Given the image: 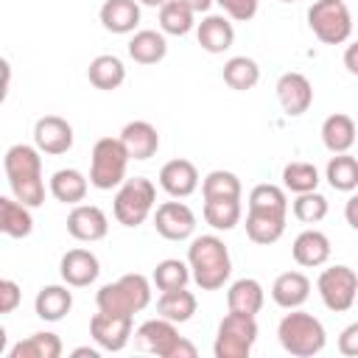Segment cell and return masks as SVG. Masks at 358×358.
<instances>
[{
  "label": "cell",
  "mask_w": 358,
  "mask_h": 358,
  "mask_svg": "<svg viewBox=\"0 0 358 358\" xmlns=\"http://www.w3.org/2000/svg\"><path fill=\"white\" fill-rule=\"evenodd\" d=\"M42 151L36 145L17 143L6 151L3 168L8 176V187L14 199H20L28 207H39L45 201V182H42Z\"/></svg>",
  "instance_id": "1"
},
{
  "label": "cell",
  "mask_w": 358,
  "mask_h": 358,
  "mask_svg": "<svg viewBox=\"0 0 358 358\" xmlns=\"http://www.w3.org/2000/svg\"><path fill=\"white\" fill-rule=\"evenodd\" d=\"M187 263L193 271V282L201 291H218L232 274L229 249L218 235L193 238L187 246Z\"/></svg>",
  "instance_id": "2"
},
{
  "label": "cell",
  "mask_w": 358,
  "mask_h": 358,
  "mask_svg": "<svg viewBox=\"0 0 358 358\" xmlns=\"http://www.w3.org/2000/svg\"><path fill=\"white\" fill-rule=\"evenodd\" d=\"M277 338L282 344L285 352L296 355V358H313L324 350L327 344V333H324V324L313 316V313H305L299 308H294L291 313H285L277 324Z\"/></svg>",
  "instance_id": "3"
},
{
  "label": "cell",
  "mask_w": 358,
  "mask_h": 358,
  "mask_svg": "<svg viewBox=\"0 0 358 358\" xmlns=\"http://www.w3.org/2000/svg\"><path fill=\"white\" fill-rule=\"evenodd\" d=\"M151 302V282L143 274H123L115 282L101 285L95 305L103 313H120V316H134L140 310H145Z\"/></svg>",
  "instance_id": "4"
},
{
  "label": "cell",
  "mask_w": 358,
  "mask_h": 358,
  "mask_svg": "<svg viewBox=\"0 0 358 358\" xmlns=\"http://www.w3.org/2000/svg\"><path fill=\"white\" fill-rule=\"evenodd\" d=\"M129 151L120 137H101L92 145V159H90V185L98 190H112L126 182V165H129Z\"/></svg>",
  "instance_id": "5"
},
{
  "label": "cell",
  "mask_w": 358,
  "mask_h": 358,
  "mask_svg": "<svg viewBox=\"0 0 358 358\" xmlns=\"http://www.w3.org/2000/svg\"><path fill=\"white\" fill-rule=\"evenodd\" d=\"M154 204H157L154 182L145 179V176H134V179H126L117 187L115 201H112V213H115L117 224L131 229V227H140L154 213Z\"/></svg>",
  "instance_id": "6"
},
{
  "label": "cell",
  "mask_w": 358,
  "mask_h": 358,
  "mask_svg": "<svg viewBox=\"0 0 358 358\" xmlns=\"http://www.w3.org/2000/svg\"><path fill=\"white\" fill-rule=\"evenodd\" d=\"M308 25L324 45H341L352 34V14L344 0H313L308 8Z\"/></svg>",
  "instance_id": "7"
},
{
  "label": "cell",
  "mask_w": 358,
  "mask_h": 358,
  "mask_svg": "<svg viewBox=\"0 0 358 358\" xmlns=\"http://www.w3.org/2000/svg\"><path fill=\"white\" fill-rule=\"evenodd\" d=\"M255 341H257V322H255V316L229 310L221 319V324H218L213 352H215V358H249Z\"/></svg>",
  "instance_id": "8"
},
{
  "label": "cell",
  "mask_w": 358,
  "mask_h": 358,
  "mask_svg": "<svg viewBox=\"0 0 358 358\" xmlns=\"http://www.w3.org/2000/svg\"><path fill=\"white\" fill-rule=\"evenodd\" d=\"M316 288H319V296L327 310L344 313L358 299V274L350 266H330L319 274Z\"/></svg>",
  "instance_id": "9"
},
{
  "label": "cell",
  "mask_w": 358,
  "mask_h": 358,
  "mask_svg": "<svg viewBox=\"0 0 358 358\" xmlns=\"http://www.w3.org/2000/svg\"><path fill=\"white\" fill-rule=\"evenodd\" d=\"M179 341H182V336H179V330H176V322L162 319V316L148 319V322H143V324L134 330V344H137L140 350H145V352L159 355V358H173Z\"/></svg>",
  "instance_id": "10"
},
{
  "label": "cell",
  "mask_w": 358,
  "mask_h": 358,
  "mask_svg": "<svg viewBox=\"0 0 358 358\" xmlns=\"http://www.w3.org/2000/svg\"><path fill=\"white\" fill-rule=\"evenodd\" d=\"M131 327H134V316H120V313H103L98 310L90 319V336L101 350L117 352L129 344L131 338Z\"/></svg>",
  "instance_id": "11"
},
{
  "label": "cell",
  "mask_w": 358,
  "mask_h": 358,
  "mask_svg": "<svg viewBox=\"0 0 358 358\" xmlns=\"http://www.w3.org/2000/svg\"><path fill=\"white\" fill-rule=\"evenodd\" d=\"M154 229L165 241H187L196 232V215L185 201H162L154 210Z\"/></svg>",
  "instance_id": "12"
},
{
  "label": "cell",
  "mask_w": 358,
  "mask_h": 358,
  "mask_svg": "<svg viewBox=\"0 0 358 358\" xmlns=\"http://www.w3.org/2000/svg\"><path fill=\"white\" fill-rule=\"evenodd\" d=\"M67 232L76 241L84 243H95L101 238H106L109 232V218L98 204H73L70 215H67Z\"/></svg>",
  "instance_id": "13"
},
{
  "label": "cell",
  "mask_w": 358,
  "mask_h": 358,
  "mask_svg": "<svg viewBox=\"0 0 358 358\" xmlns=\"http://www.w3.org/2000/svg\"><path fill=\"white\" fill-rule=\"evenodd\" d=\"M34 145L42 154H64L73 148V126L59 115H45L34 123Z\"/></svg>",
  "instance_id": "14"
},
{
  "label": "cell",
  "mask_w": 358,
  "mask_h": 358,
  "mask_svg": "<svg viewBox=\"0 0 358 358\" xmlns=\"http://www.w3.org/2000/svg\"><path fill=\"white\" fill-rule=\"evenodd\" d=\"M274 90H277L280 106L291 117L305 115L310 109V103H313V87H310V81L302 73H282L277 78V87Z\"/></svg>",
  "instance_id": "15"
},
{
  "label": "cell",
  "mask_w": 358,
  "mask_h": 358,
  "mask_svg": "<svg viewBox=\"0 0 358 358\" xmlns=\"http://www.w3.org/2000/svg\"><path fill=\"white\" fill-rule=\"evenodd\" d=\"M59 274L70 288H84V285H92L98 280L101 263L90 249H70L62 255Z\"/></svg>",
  "instance_id": "16"
},
{
  "label": "cell",
  "mask_w": 358,
  "mask_h": 358,
  "mask_svg": "<svg viewBox=\"0 0 358 358\" xmlns=\"http://www.w3.org/2000/svg\"><path fill=\"white\" fill-rule=\"evenodd\" d=\"M159 187L173 199H187L199 187V171L190 159H171L159 168Z\"/></svg>",
  "instance_id": "17"
},
{
  "label": "cell",
  "mask_w": 358,
  "mask_h": 358,
  "mask_svg": "<svg viewBox=\"0 0 358 358\" xmlns=\"http://www.w3.org/2000/svg\"><path fill=\"white\" fill-rule=\"evenodd\" d=\"M291 255L299 266L305 268H316V266H324L330 260V238L319 229H305L294 238L291 243Z\"/></svg>",
  "instance_id": "18"
},
{
  "label": "cell",
  "mask_w": 358,
  "mask_h": 358,
  "mask_svg": "<svg viewBox=\"0 0 358 358\" xmlns=\"http://www.w3.org/2000/svg\"><path fill=\"white\" fill-rule=\"evenodd\" d=\"M196 39L207 53H224L232 48L235 42V28L227 17L221 14H207L199 25H196Z\"/></svg>",
  "instance_id": "19"
},
{
  "label": "cell",
  "mask_w": 358,
  "mask_h": 358,
  "mask_svg": "<svg viewBox=\"0 0 358 358\" xmlns=\"http://www.w3.org/2000/svg\"><path fill=\"white\" fill-rule=\"evenodd\" d=\"M120 140H123L129 157L131 159H140V162L143 159H151L157 154V148H159V134H157V129L148 120H131V123H126L123 131H120Z\"/></svg>",
  "instance_id": "20"
},
{
  "label": "cell",
  "mask_w": 358,
  "mask_h": 358,
  "mask_svg": "<svg viewBox=\"0 0 358 358\" xmlns=\"http://www.w3.org/2000/svg\"><path fill=\"white\" fill-rule=\"evenodd\" d=\"M101 25L112 34H131L140 25V3L137 0H106L98 11Z\"/></svg>",
  "instance_id": "21"
},
{
  "label": "cell",
  "mask_w": 358,
  "mask_h": 358,
  "mask_svg": "<svg viewBox=\"0 0 358 358\" xmlns=\"http://www.w3.org/2000/svg\"><path fill=\"white\" fill-rule=\"evenodd\" d=\"M355 137H358V126H355V120L350 115L336 112V115L324 117V123H322V143H324V148L330 154L350 151L352 143H355Z\"/></svg>",
  "instance_id": "22"
},
{
  "label": "cell",
  "mask_w": 358,
  "mask_h": 358,
  "mask_svg": "<svg viewBox=\"0 0 358 358\" xmlns=\"http://www.w3.org/2000/svg\"><path fill=\"white\" fill-rule=\"evenodd\" d=\"M308 296H310V280L302 271H282L271 285V299L285 310L299 308Z\"/></svg>",
  "instance_id": "23"
},
{
  "label": "cell",
  "mask_w": 358,
  "mask_h": 358,
  "mask_svg": "<svg viewBox=\"0 0 358 358\" xmlns=\"http://www.w3.org/2000/svg\"><path fill=\"white\" fill-rule=\"evenodd\" d=\"M266 302V294H263V285L255 280V277H241L229 285L227 291V305L229 310L235 313H246V316H257L260 308Z\"/></svg>",
  "instance_id": "24"
},
{
  "label": "cell",
  "mask_w": 358,
  "mask_h": 358,
  "mask_svg": "<svg viewBox=\"0 0 358 358\" xmlns=\"http://www.w3.org/2000/svg\"><path fill=\"white\" fill-rule=\"evenodd\" d=\"M0 229L8 238H28L34 229V215L31 207L22 204L20 199L0 196Z\"/></svg>",
  "instance_id": "25"
},
{
  "label": "cell",
  "mask_w": 358,
  "mask_h": 358,
  "mask_svg": "<svg viewBox=\"0 0 358 358\" xmlns=\"http://www.w3.org/2000/svg\"><path fill=\"white\" fill-rule=\"evenodd\" d=\"M87 78H90V84H92L95 90L112 92V90H117V87L126 81V67H123V62H120L117 56L101 53V56H95V59L90 62Z\"/></svg>",
  "instance_id": "26"
},
{
  "label": "cell",
  "mask_w": 358,
  "mask_h": 358,
  "mask_svg": "<svg viewBox=\"0 0 358 358\" xmlns=\"http://www.w3.org/2000/svg\"><path fill=\"white\" fill-rule=\"evenodd\" d=\"M70 308H73V294L67 291V285H45V288H39V294L34 299V310L45 322L64 319L70 313Z\"/></svg>",
  "instance_id": "27"
},
{
  "label": "cell",
  "mask_w": 358,
  "mask_h": 358,
  "mask_svg": "<svg viewBox=\"0 0 358 358\" xmlns=\"http://www.w3.org/2000/svg\"><path fill=\"white\" fill-rule=\"evenodd\" d=\"M87 187L90 182L78 168H62L50 176V193L62 204H81L87 196Z\"/></svg>",
  "instance_id": "28"
},
{
  "label": "cell",
  "mask_w": 358,
  "mask_h": 358,
  "mask_svg": "<svg viewBox=\"0 0 358 358\" xmlns=\"http://www.w3.org/2000/svg\"><path fill=\"white\" fill-rule=\"evenodd\" d=\"M285 232V215H277V213H260V210H249L246 213V235L249 241L260 243V246H268V243H277Z\"/></svg>",
  "instance_id": "29"
},
{
  "label": "cell",
  "mask_w": 358,
  "mask_h": 358,
  "mask_svg": "<svg viewBox=\"0 0 358 358\" xmlns=\"http://www.w3.org/2000/svg\"><path fill=\"white\" fill-rule=\"evenodd\" d=\"M165 53H168V42L159 31L143 28L129 39V56L137 64H157L165 59Z\"/></svg>",
  "instance_id": "30"
},
{
  "label": "cell",
  "mask_w": 358,
  "mask_h": 358,
  "mask_svg": "<svg viewBox=\"0 0 358 358\" xmlns=\"http://www.w3.org/2000/svg\"><path fill=\"white\" fill-rule=\"evenodd\" d=\"M196 313V294L187 288H176V291H162L157 299V316L171 319L176 324L190 322Z\"/></svg>",
  "instance_id": "31"
},
{
  "label": "cell",
  "mask_w": 358,
  "mask_h": 358,
  "mask_svg": "<svg viewBox=\"0 0 358 358\" xmlns=\"http://www.w3.org/2000/svg\"><path fill=\"white\" fill-rule=\"evenodd\" d=\"M201 213H204V221L213 229L229 232V229H235L241 224L243 207H241V199H207Z\"/></svg>",
  "instance_id": "32"
},
{
  "label": "cell",
  "mask_w": 358,
  "mask_h": 358,
  "mask_svg": "<svg viewBox=\"0 0 358 358\" xmlns=\"http://www.w3.org/2000/svg\"><path fill=\"white\" fill-rule=\"evenodd\" d=\"M62 338L56 333H34L8 350V358H59Z\"/></svg>",
  "instance_id": "33"
},
{
  "label": "cell",
  "mask_w": 358,
  "mask_h": 358,
  "mask_svg": "<svg viewBox=\"0 0 358 358\" xmlns=\"http://www.w3.org/2000/svg\"><path fill=\"white\" fill-rule=\"evenodd\" d=\"M159 28L171 36H185L196 28V11L185 0H168L159 8Z\"/></svg>",
  "instance_id": "34"
},
{
  "label": "cell",
  "mask_w": 358,
  "mask_h": 358,
  "mask_svg": "<svg viewBox=\"0 0 358 358\" xmlns=\"http://www.w3.org/2000/svg\"><path fill=\"white\" fill-rule=\"evenodd\" d=\"M324 179L330 182L333 190H341V193H350L358 187V159L350 157L347 151L344 154H333L327 168H324Z\"/></svg>",
  "instance_id": "35"
},
{
  "label": "cell",
  "mask_w": 358,
  "mask_h": 358,
  "mask_svg": "<svg viewBox=\"0 0 358 358\" xmlns=\"http://www.w3.org/2000/svg\"><path fill=\"white\" fill-rule=\"evenodd\" d=\"M224 81H227V87H232L238 92H246L260 81V67L249 56H232L224 64Z\"/></svg>",
  "instance_id": "36"
},
{
  "label": "cell",
  "mask_w": 358,
  "mask_h": 358,
  "mask_svg": "<svg viewBox=\"0 0 358 358\" xmlns=\"http://www.w3.org/2000/svg\"><path fill=\"white\" fill-rule=\"evenodd\" d=\"M193 277L190 271V263L185 260H176V257H168V260H159L151 280L159 291H176V288H187V280Z\"/></svg>",
  "instance_id": "37"
},
{
  "label": "cell",
  "mask_w": 358,
  "mask_h": 358,
  "mask_svg": "<svg viewBox=\"0 0 358 358\" xmlns=\"http://www.w3.org/2000/svg\"><path fill=\"white\" fill-rule=\"evenodd\" d=\"M249 210H260V213H277V215H288V199L285 190L277 185H255L249 193Z\"/></svg>",
  "instance_id": "38"
},
{
  "label": "cell",
  "mask_w": 358,
  "mask_h": 358,
  "mask_svg": "<svg viewBox=\"0 0 358 358\" xmlns=\"http://www.w3.org/2000/svg\"><path fill=\"white\" fill-rule=\"evenodd\" d=\"M282 187L291 193H310L319 187V171L313 162H288L282 168Z\"/></svg>",
  "instance_id": "39"
},
{
  "label": "cell",
  "mask_w": 358,
  "mask_h": 358,
  "mask_svg": "<svg viewBox=\"0 0 358 358\" xmlns=\"http://www.w3.org/2000/svg\"><path fill=\"white\" fill-rule=\"evenodd\" d=\"M201 196L207 199H241V179L232 171H210L201 179Z\"/></svg>",
  "instance_id": "40"
},
{
  "label": "cell",
  "mask_w": 358,
  "mask_h": 358,
  "mask_svg": "<svg viewBox=\"0 0 358 358\" xmlns=\"http://www.w3.org/2000/svg\"><path fill=\"white\" fill-rule=\"evenodd\" d=\"M291 210H294V218H296V221H302V224H319V221L327 215V199H324L319 190L296 193Z\"/></svg>",
  "instance_id": "41"
},
{
  "label": "cell",
  "mask_w": 358,
  "mask_h": 358,
  "mask_svg": "<svg viewBox=\"0 0 358 358\" xmlns=\"http://www.w3.org/2000/svg\"><path fill=\"white\" fill-rule=\"evenodd\" d=\"M227 17L238 20V22H249L255 14H257V3L260 0H215Z\"/></svg>",
  "instance_id": "42"
},
{
  "label": "cell",
  "mask_w": 358,
  "mask_h": 358,
  "mask_svg": "<svg viewBox=\"0 0 358 358\" xmlns=\"http://www.w3.org/2000/svg\"><path fill=\"white\" fill-rule=\"evenodd\" d=\"M22 294L14 280H0V313H11L20 305Z\"/></svg>",
  "instance_id": "43"
},
{
  "label": "cell",
  "mask_w": 358,
  "mask_h": 358,
  "mask_svg": "<svg viewBox=\"0 0 358 358\" xmlns=\"http://www.w3.org/2000/svg\"><path fill=\"white\" fill-rule=\"evenodd\" d=\"M338 352L341 355H350V358H358V322L347 324L338 336Z\"/></svg>",
  "instance_id": "44"
},
{
  "label": "cell",
  "mask_w": 358,
  "mask_h": 358,
  "mask_svg": "<svg viewBox=\"0 0 358 358\" xmlns=\"http://www.w3.org/2000/svg\"><path fill=\"white\" fill-rule=\"evenodd\" d=\"M344 218H347V224H350L352 229H358V193H352V196L347 199V204H344Z\"/></svg>",
  "instance_id": "45"
},
{
  "label": "cell",
  "mask_w": 358,
  "mask_h": 358,
  "mask_svg": "<svg viewBox=\"0 0 358 358\" xmlns=\"http://www.w3.org/2000/svg\"><path fill=\"white\" fill-rule=\"evenodd\" d=\"M344 67H347L352 76H358V42L347 45V50H344Z\"/></svg>",
  "instance_id": "46"
},
{
  "label": "cell",
  "mask_w": 358,
  "mask_h": 358,
  "mask_svg": "<svg viewBox=\"0 0 358 358\" xmlns=\"http://www.w3.org/2000/svg\"><path fill=\"white\" fill-rule=\"evenodd\" d=\"M185 3H187L193 11H207V8H210L215 0H185Z\"/></svg>",
  "instance_id": "47"
},
{
  "label": "cell",
  "mask_w": 358,
  "mask_h": 358,
  "mask_svg": "<svg viewBox=\"0 0 358 358\" xmlns=\"http://www.w3.org/2000/svg\"><path fill=\"white\" fill-rule=\"evenodd\" d=\"M73 355H76V358H81V355H90V358H98V350H92V347H78V350H73Z\"/></svg>",
  "instance_id": "48"
},
{
  "label": "cell",
  "mask_w": 358,
  "mask_h": 358,
  "mask_svg": "<svg viewBox=\"0 0 358 358\" xmlns=\"http://www.w3.org/2000/svg\"><path fill=\"white\" fill-rule=\"evenodd\" d=\"M137 3H140V6H151V8H162L168 0H137Z\"/></svg>",
  "instance_id": "49"
},
{
  "label": "cell",
  "mask_w": 358,
  "mask_h": 358,
  "mask_svg": "<svg viewBox=\"0 0 358 358\" xmlns=\"http://www.w3.org/2000/svg\"><path fill=\"white\" fill-rule=\"evenodd\" d=\"M280 3H299V0H280Z\"/></svg>",
  "instance_id": "50"
}]
</instances>
